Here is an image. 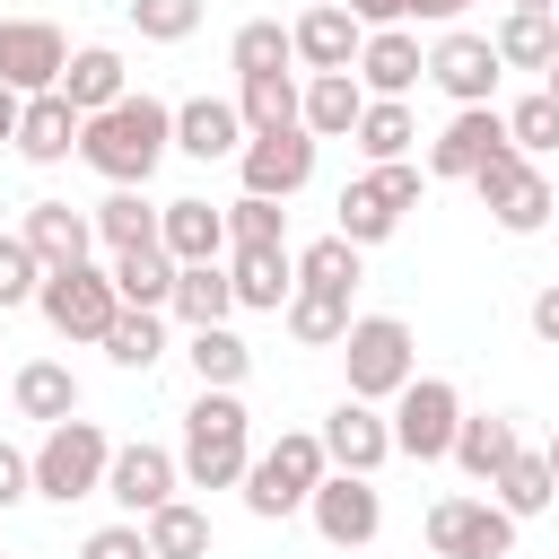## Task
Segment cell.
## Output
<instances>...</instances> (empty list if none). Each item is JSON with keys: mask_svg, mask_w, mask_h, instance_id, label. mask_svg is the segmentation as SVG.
Segmentation results:
<instances>
[{"mask_svg": "<svg viewBox=\"0 0 559 559\" xmlns=\"http://www.w3.org/2000/svg\"><path fill=\"white\" fill-rule=\"evenodd\" d=\"M166 148H175V105H157V96H122V105L87 114V140H79V157L105 183H148L166 166Z\"/></svg>", "mask_w": 559, "mask_h": 559, "instance_id": "obj_1", "label": "cell"}, {"mask_svg": "<svg viewBox=\"0 0 559 559\" xmlns=\"http://www.w3.org/2000/svg\"><path fill=\"white\" fill-rule=\"evenodd\" d=\"M253 472V411L227 384H201L183 411V480L192 489H245Z\"/></svg>", "mask_w": 559, "mask_h": 559, "instance_id": "obj_2", "label": "cell"}, {"mask_svg": "<svg viewBox=\"0 0 559 559\" xmlns=\"http://www.w3.org/2000/svg\"><path fill=\"white\" fill-rule=\"evenodd\" d=\"M323 472H332V454H323V428H280L262 454H253V472H245V507L253 515H297L314 489H323Z\"/></svg>", "mask_w": 559, "mask_h": 559, "instance_id": "obj_3", "label": "cell"}, {"mask_svg": "<svg viewBox=\"0 0 559 559\" xmlns=\"http://www.w3.org/2000/svg\"><path fill=\"white\" fill-rule=\"evenodd\" d=\"M105 472H114V437L96 419H52L44 428V445H35V498H52V507L96 498Z\"/></svg>", "mask_w": 559, "mask_h": 559, "instance_id": "obj_4", "label": "cell"}, {"mask_svg": "<svg viewBox=\"0 0 559 559\" xmlns=\"http://www.w3.org/2000/svg\"><path fill=\"white\" fill-rule=\"evenodd\" d=\"M341 376H349L358 402H393V393L419 376V358H411V323H402V314H358V323L341 332Z\"/></svg>", "mask_w": 559, "mask_h": 559, "instance_id": "obj_5", "label": "cell"}, {"mask_svg": "<svg viewBox=\"0 0 559 559\" xmlns=\"http://www.w3.org/2000/svg\"><path fill=\"white\" fill-rule=\"evenodd\" d=\"M472 192H480V210H489L507 236H542V227L559 218V183H550L524 148H498V157L472 175Z\"/></svg>", "mask_w": 559, "mask_h": 559, "instance_id": "obj_6", "label": "cell"}, {"mask_svg": "<svg viewBox=\"0 0 559 559\" xmlns=\"http://www.w3.org/2000/svg\"><path fill=\"white\" fill-rule=\"evenodd\" d=\"M35 306H44V323H52L61 341H105V332H114V314H122V288H114V271L70 262V271H44Z\"/></svg>", "mask_w": 559, "mask_h": 559, "instance_id": "obj_7", "label": "cell"}, {"mask_svg": "<svg viewBox=\"0 0 559 559\" xmlns=\"http://www.w3.org/2000/svg\"><path fill=\"white\" fill-rule=\"evenodd\" d=\"M454 428H463V393L454 376H411L393 393V454L411 463H445L454 454Z\"/></svg>", "mask_w": 559, "mask_h": 559, "instance_id": "obj_8", "label": "cell"}, {"mask_svg": "<svg viewBox=\"0 0 559 559\" xmlns=\"http://www.w3.org/2000/svg\"><path fill=\"white\" fill-rule=\"evenodd\" d=\"M306 515H314V533L332 550H367L384 533V489H376V472H323V489L306 498Z\"/></svg>", "mask_w": 559, "mask_h": 559, "instance_id": "obj_9", "label": "cell"}, {"mask_svg": "<svg viewBox=\"0 0 559 559\" xmlns=\"http://www.w3.org/2000/svg\"><path fill=\"white\" fill-rule=\"evenodd\" d=\"M428 550L437 559H507L515 550V515L498 498H437L428 507Z\"/></svg>", "mask_w": 559, "mask_h": 559, "instance_id": "obj_10", "label": "cell"}, {"mask_svg": "<svg viewBox=\"0 0 559 559\" xmlns=\"http://www.w3.org/2000/svg\"><path fill=\"white\" fill-rule=\"evenodd\" d=\"M236 175H245V192H262V201L306 192V183H314V131H306V122H297V131H253V140L236 148Z\"/></svg>", "mask_w": 559, "mask_h": 559, "instance_id": "obj_11", "label": "cell"}, {"mask_svg": "<svg viewBox=\"0 0 559 559\" xmlns=\"http://www.w3.org/2000/svg\"><path fill=\"white\" fill-rule=\"evenodd\" d=\"M498 148H515V140H507V114H489V105H454V122L428 140V175H437V183H472Z\"/></svg>", "mask_w": 559, "mask_h": 559, "instance_id": "obj_12", "label": "cell"}, {"mask_svg": "<svg viewBox=\"0 0 559 559\" xmlns=\"http://www.w3.org/2000/svg\"><path fill=\"white\" fill-rule=\"evenodd\" d=\"M183 489V454H166V445H148V437H131V445H114V472H105V498L122 507V515H157L166 498Z\"/></svg>", "mask_w": 559, "mask_h": 559, "instance_id": "obj_13", "label": "cell"}, {"mask_svg": "<svg viewBox=\"0 0 559 559\" xmlns=\"http://www.w3.org/2000/svg\"><path fill=\"white\" fill-rule=\"evenodd\" d=\"M61 70H70V44H61L52 17H9L0 26V87L44 96V87H61Z\"/></svg>", "mask_w": 559, "mask_h": 559, "instance_id": "obj_14", "label": "cell"}, {"mask_svg": "<svg viewBox=\"0 0 559 559\" xmlns=\"http://www.w3.org/2000/svg\"><path fill=\"white\" fill-rule=\"evenodd\" d=\"M498 44L489 35H472V26H445L437 44H428V79L454 96V105H489V87H498Z\"/></svg>", "mask_w": 559, "mask_h": 559, "instance_id": "obj_15", "label": "cell"}, {"mask_svg": "<svg viewBox=\"0 0 559 559\" xmlns=\"http://www.w3.org/2000/svg\"><path fill=\"white\" fill-rule=\"evenodd\" d=\"M323 454H332V472H384V454H393V419H384L376 402L341 393V411L323 419Z\"/></svg>", "mask_w": 559, "mask_h": 559, "instance_id": "obj_16", "label": "cell"}, {"mask_svg": "<svg viewBox=\"0 0 559 559\" xmlns=\"http://www.w3.org/2000/svg\"><path fill=\"white\" fill-rule=\"evenodd\" d=\"M419 79H428L419 35H411V26H367V44H358V87H367V96H411Z\"/></svg>", "mask_w": 559, "mask_h": 559, "instance_id": "obj_17", "label": "cell"}, {"mask_svg": "<svg viewBox=\"0 0 559 559\" xmlns=\"http://www.w3.org/2000/svg\"><path fill=\"white\" fill-rule=\"evenodd\" d=\"M79 140H87V114H79L61 87L26 96V122H17V157H26V166H61V157H79Z\"/></svg>", "mask_w": 559, "mask_h": 559, "instance_id": "obj_18", "label": "cell"}, {"mask_svg": "<svg viewBox=\"0 0 559 559\" xmlns=\"http://www.w3.org/2000/svg\"><path fill=\"white\" fill-rule=\"evenodd\" d=\"M227 280H236V306L280 314L297 297V253L288 245H227Z\"/></svg>", "mask_w": 559, "mask_h": 559, "instance_id": "obj_19", "label": "cell"}, {"mask_svg": "<svg viewBox=\"0 0 559 559\" xmlns=\"http://www.w3.org/2000/svg\"><path fill=\"white\" fill-rule=\"evenodd\" d=\"M288 35H297V61L306 70H358V44H367V26L349 17V0H314Z\"/></svg>", "mask_w": 559, "mask_h": 559, "instance_id": "obj_20", "label": "cell"}, {"mask_svg": "<svg viewBox=\"0 0 559 559\" xmlns=\"http://www.w3.org/2000/svg\"><path fill=\"white\" fill-rule=\"evenodd\" d=\"M253 131H245V114H236V96H192V105H175V148L183 157H236Z\"/></svg>", "mask_w": 559, "mask_h": 559, "instance_id": "obj_21", "label": "cell"}, {"mask_svg": "<svg viewBox=\"0 0 559 559\" xmlns=\"http://www.w3.org/2000/svg\"><path fill=\"white\" fill-rule=\"evenodd\" d=\"M17 236L44 253V271H70V262H87V253H96V210H70V201H35Z\"/></svg>", "mask_w": 559, "mask_h": 559, "instance_id": "obj_22", "label": "cell"}, {"mask_svg": "<svg viewBox=\"0 0 559 559\" xmlns=\"http://www.w3.org/2000/svg\"><path fill=\"white\" fill-rule=\"evenodd\" d=\"M157 245L175 253V262H218L227 253V210H210V201H157Z\"/></svg>", "mask_w": 559, "mask_h": 559, "instance_id": "obj_23", "label": "cell"}, {"mask_svg": "<svg viewBox=\"0 0 559 559\" xmlns=\"http://www.w3.org/2000/svg\"><path fill=\"white\" fill-rule=\"evenodd\" d=\"M61 96H70L79 114H105V105H122V96H131V70H122V52H114V44H79V52H70V70H61Z\"/></svg>", "mask_w": 559, "mask_h": 559, "instance_id": "obj_24", "label": "cell"}, {"mask_svg": "<svg viewBox=\"0 0 559 559\" xmlns=\"http://www.w3.org/2000/svg\"><path fill=\"white\" fill-rule=\"evenodd\" d=\"M236 114H245V131H297L306 122V87L288 70H253V79H236Z\"/></svg>", "mask_w": 559, "mask_h": 559, "instance_id": "obj_25", "label": "cell"}, {"mask_svg": "<svg viewBox=\"0 0 559 559\" xmlns=\"http://www.w3.org/2000/svg\"><path fill=\"white\" fill-rule=\"evenodd\" d=\"M358 114H367L358 70H314V79H306V131H314V140H349Z\"/></svg>", "mask_w": 559, "mask_h": 559, "instance_id": "obj_26", "label": "cell"}, {"mask_svg": "<svg viewBox=\"0 0 559 559\" xmlns=\"http://www.w3.org/2000/svg\"><path fill=\"white\" fill-rule=\"evenodd\" d=\"M166 314H175V323H192V332H201V323H227V314H236V280H227V262H183V271H175V297H166Z\"/></svg>", "mask_w": 559, "mask_h": 559, "instance_id": "obj_27", "label": "cell"}, {"mask_svg": "<svg viewBox=\"0 0 559 559\" xmlns=\"http://www.w3.org/2000/svg\"><path fill=\"white\" fill-rule=\"evenodd\" d=\"M515 445H524V437H515V419H498V411H480V419H463V428H454V472L489 489V480H498V472L515 463Z\"/></svg>", "mask_w": 559, "mask_h": 559, "instance_id": "obj_28", "label": "cell"}, {"mask_svg": "<svg viewBox=\"0 0 559 559\" xmlns=\"http://www.w3.org/2000/svg\"><path fill=\"white\" fill-rule=\"evenodd\" d=\"M9 393H17V419H44V428H52V419H79V376H70L61 358H26Z\"/></svg>", "mask_w": 559, "mask_h": 559, "instance_id": "obj_29", "label": "cell"}, {"mask_svg": "<svg viewBox=\"0 0 559 559\" xmlns=\"http://www.w3.org/2000/svg\"><path fill=\"white\" fill-rule=\"evenodd\" d=\"M105 271H114L122 306H157V314H166V297H175V271H183V262H175L166 245H131V253H114Z\"/></svg>", "mask_w": 559, "mask_h": 559, "instance_id": "obj_30", "label": "cell"}, {"mask_svg": "<svg viewBox=\"0 0 559 559\" xmlns=\"http://www.w3.org/2000/svg\"><path fill=\"white\" fill-rule=\"evenodd\" d=\"M280 314H288V341H306V349H341V332L358 323L341 288H306V280H297V297H288Z\"/></svg>", "mask_w": 559, "mask_h": 559, "instance_id": "obj_31", "label": "cell"}, {"mask_svg": "<svg viewBox=\"0 0 559 559\" xmlns=\"http://www.w3.org/2000/svg\"><path fill=\"white\" fill-rule=\"evenodd\" d=\"M96 349H105L122 376H148V367L166 358V323H157V306H122V314H114V332H105Z\"/></svg>", "mask_w": 559, "mask_h": 559, "instance_id": "obj_32", "label": "cell"}, {"mask_svg": "<svg viewBox=\"0 0 559 559\" xmlns=\"http://www.w3.org/2000/svg\"><path fill=\"white\" fill-rule=\"evenodd\" d=\"M489 44H498L507 70H550V52H559V17H542V9H507Z\"/></svg>", "mask_w": 559, "mask_h": 559, "instance_id": "obj_33", "label": "cell"}, {"mask_svg": "<svg viewBox=\"0 0 559 559\" xmlns=\"http://www.w3.org/2000/svg\"><path fill=\"white\" fill-rule=\"evenodd\" d=\"M96 245L105 253H131V245H157V210L140 201V183H114L96 201Z\"/></svg>", "mask_w": 559, "mask_h": 559, "instance_id": "obj_34", "label": "cell"}, {"mask_svg": "<svg viewBox=\"0 0 559 559\" xmlns=\"http://www.w3.org/2000/svg\"><path fill=\"white\" fill-rule=\"evenodd\" d=\"M183 358H192L201 384H227V393L253 376V349H245V332H227V323H201V332L183 341Z\"/></svg>", "mask_w": 559, "mask_h": 559, "instance_id": "obj_35", "label": "cell"}, {"mask_svg": "<svg viewBox=\"0 0 559 559\" xmlns=\"http://www.w3.org/2000/svg\"><path fill=\"white\" fill-rule=\"evenodd\" d=\"M349 140L367 148V166H384V157H411L419 122H411V105H402V96H367V114H358V131H349Z\"/></svg>", "mask_w": 559, "mask_h": 559, "instance_id": "obj_36", "label": "cell"}, {"mask_svg": "<svg viewBox=\"0 0 559 559\" xmlns=\"http://www.w3.org/2000/svg\"><path fill=\"white\" fill-rule=\"evenodd\" d=\"M489 489H498V507H507L515 524H524V515H542V507L559 498V480H550V454H533V445H515V463H507Z\"/></svg>", "mask_w": 559, "mask_h": 559, "instance_id": "obj_37", "label": "cell"}, {"mask_svg": "<svg viewBox=\"0 0 559 559\" xmlns=\"http://www.w3.org/2000/svg\"><path fill=\"white\" fill-rule=\"evenodd\" d=\"M148 524V550L157 559H210V515L192 507V498H166L157 515H140Z\"/></svg>", "mask_w": 559, "mask_h": 559, "instance_id": "obj_38", "label": "cell"}, {"mask_svg": "<svg viewBox=\"0 0 559 559\" xmlns=\"http://www.w3.org/2000/svg\"><path fill=\"white\" fill-rule=\"evenodd\" d=\"M332 210H341V218H332V227H341V236H349V245H384V236H393V227H402V210H393V201H384V192H376V175H358V183H349V192H341V201H332Z\"/></svg>", "mask_w": 559, "mask_h": 559, "instance_id": "obj_39", "label": "cell"}, {"mask_svg": "<svg viewBox=\"0 0 559 559\" xmlns=\"http://www.w3.org/2000/svg\"><path fill=\"white\" fill-rule=\"evenodd\" d=\"M227 61H236V79H253V70H288V61H297V35H288L280 17H245L236 44H227Z\"/></svg>", "mask_w": 559, "mask_h": 559, "instance_id": "obj_40", "label": "cell"}, {"mask_svg": "<svg viewBox=\"0 0 559 559\" xmlns=\"http://www.w3.org/2000/svg\"><path fill=\"white\" fill-rule=\"evenodd\" d=\"M358 253H367V245H349V236L332 227V236H314V245L297 253V280H306V288H341V297H349V288H358Z\"/></svg>", "mask_w": 559, "mask_h": 559, "instance_id": "obj_41", "label": "cell"}, {"mask_svg": "<svg viewBox=\"0 0 559 559\" xmlns=\"http://www.w3.org/2000/svg\"><path fill=\"white\" fill-rule=\"evenodd\" d=\"M507 140H515L524 157H550V148H559V96L533 87L524 105H507Z\"/></svg>", "mask_w": 559, "mask_h": 559, "instance_id": "obj_42", "label": "cell"}, {"mask_svg": "<svg viewBox=\"0 0 559 559\" xmlns=\"http://www.w3.org/2000/svg\"><path fill=\"white\" fill-rule=\"evenodd\" d=\"M227 245H288V210L262 201V192H236L227 201Z\"/></svg>", "mask_w": 559, "mask_h": 559, "instance_id": "obj_43", "label": "cell"}, {"mask_svg": "<svg viewBox=\"0 0 559 559\" xmlns=\"http://www.w3.org/2000/svg\"><path fill=\"white\" fill-rule=\"evenodd\" d=\"M35 288H44V253L26 236H0V314L9 306H35Z\"/></svg>", "mask_w": 559, "mask_h": 559, "instance_id": "obj_44", "label": "cell"}, {"mask_svg": "<svg viewBox=\"0 0 559 559\" xmlns=\"http://www.w3.org/2000/svg\"><path fill=\"white\" fill-rule=\"evenodd\" d=\"M131 26H140L148 44H183V35L201 26V0H131Z\"/></svg>", "mask_w": 559, "mask_h": 559, "instance_id": "obj_45", "label": "cell"}, {"mask_svg": "<svg viewBox=\"0 0 559 559\" xmlns=\"http://www.w3.org/2000/svg\"><path fill=\"white\" fill-rule=\"evenodd\" d=\"M79 559H157V550H148V524L131 515V524H96V533L79 542Z\"/></svg>", "mask_w": 559, "mask_h": 559, "instance_id": "obj_46", "label": "cell"}, {"mask_svg": "<svg viewBox=\"0 0 559 559\" xmlns=\"http://www.w3.org/2000/svg\"><path fill=\"white\" fill-rule=\"evenodd\" d=\"M367 175H376V192H384L393 210H411V201L428 192V166H411V157H384V166H367Z\"/></svg>", "mask_w": 559, "mask_h": 559, "instance_id": "obj_47", "label": "cell"}, {"mask_svg": "<svg viewBox=\"0 0 559 559\" xmlns=\"http://www.w3.org/2000/svg\"><path fill=\"white\" fill-rule=\"evenodd\" d=\"M17 498H35V454H17V445L0 437V515H9Z\"/></svg>", "mask_w": 559, "mask_h": 559, "instance_id": "obj_48", "label": "cell"}, {"mask_svg": "<svg viewBox=\"0 0 559 559\" xmlns=\"http://www.w3.org/2000/svg\"><path fill=\"white\" fill-rule=\"evenodd\" d=\"M533 341H550V349H559V280L533 297Z\"/></svg>", "mask_w": 559, "mask_h": 559, "instance_id": "obj_49", "label": "cell"}, {"mask_svg": "<svg viewBox=\"0 0 559 559\" xmlns=\"http://www.w3.org/2000/svg\"><path fill=\"white\" fill-rule=\"evenodd\" d=\"M349 17H358V26H402L411 0H349Z\"/></svg>", "mask_w": 559, "mask_h": 559, "instance_id": "obj_50", "label": "cell"}, {"mask_svg": "<svg viewBox=\"0 0 559 559\" xmlns=\"http://www.w3.org/2000/svg\"><path fill=\"white\" fill-rule=\"evenodd\" d=\"M17 122H26V96L0 87V148H17Z\"/></svg>", "mask_w": 559, "mask_h": 559, "instance_id": "obj_51", "label": "cell"}, {"mask_svg": "<svg viewBox=\"0 0 559 559\" xmlns=\"http://www.w3.org/2000/svg\"><path fill=\"white\" fill-rule=\"evenodd\" d=\"M411 17H428V26H445V17H454V0H411Z\"/></svg>", "mask_w": 559, "mask_h": 559, "instance_id": "obj_52", "label": "cell"}, {"mask_svg": "<svg viewBox=\"0 0 559 559\" xmlns=\"http://www.w3.org/2000/svg\"><path fill=\"white\" fill-rule=\"evenodd\" d=\"M507 9H542V17H550V9H559V0H507Z\"/></svg>", "mask_w": 559, "mask_h": 559, "instance_id": "obj_53", "label": "cell"}, {"mask_svg": "<svg viewBox=\"0 0 559 559\" xmlns=\"http://www.w3.org/2000/svg\"><path fill=\"white\" fill-rule=\"evenodd\" d=\"M542 87H550V96H559V52H550V70H542Z\"/></svg>", "mask_w": 559, "mask_h": 559, "instance_id": "obj_54", "label": "cell"}, {"mask_svg": "<svg viewBox=\"0 0 559 559\" xmlns=\"http://www.w3.org/2000/svg\"><path fill=\"white\" fill-rule=\"evenodd\" d=\"M542 454H550V480H559V428H550V445H542Z\"/></svg>", "mask_w": 559, "mask_h": 559, "instance_id": "obj_55", "label": "cell"}, {"mask_svg": "<svg viewBox=\"0 0 559 559\" xmlns=\"http://www.w3.org/2000/svg\"><path fill=\"white\" fill-rule=\"evenodd\" d=\"M463 9H472V0H454V17H463Z\"/></svg>", "mask_w": 559, "mask_h": 559, "instance_id": "obj_56", "label": "cell"}, {"mask_svg": "<svg viewBox=\"0 0 559 559\" xmlns=\"http://www.w3.org/2000/svg\"><path fill=\"white\" fill-rule=\"evenodd\" d=\"M0 26H9V17H0Z\"/></svg>", "mask_w": 559, "mask_h": 559, "instance_id": "obj_57", "label": "cell"}, {"mask_svg": "<svg viewBox=\"0 0 559 559\" xmlns=\"http://www.w3.org/2000/svg\"><path fill=\"white\" fill-rule=\"evenodd\" d=\"M550 17H559V9H550Z\"/></svg>", "mask_w": 559, "mask_h": 559, "instance_id": "obj_58", "label": "cell"}]
</instances>
